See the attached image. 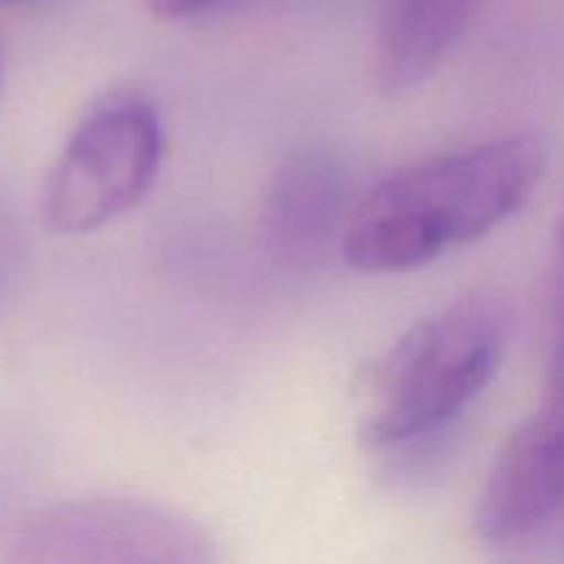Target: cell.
<instances>
[{"mask_svg": "<svg viewBox=\"0 0 564 564\" xmlns=\"http://www.w3.org/2000/svg\"><path fill=\"white\" fill-rule=\"evenodd\" d=\"M545 165L543 141L529 132L416 160L358 198L339 253L369 275L424 268L521 213Z\"/></svg>", "mask_w": 564, "mask_h": 564, "instance_id": "obj_1", "label": "cell"}, {"mask_svg": "<svg viewBox=\"0 0 564 564\" xmlns=\"http://www.w3.org/2000/svg\"><path fill=\"white\" fill-rule=\"evenodd\" d=\"M28 562H193L213 551L196 527L135 499H91L53 507L17 534Z\"/></svg>", "mask_w": 564, "mask_h": 564, "instance_id": "obj_5", "label": "cell"}, {"mask_svg": "<svg viewBox=\"0 0 564 564\" xmlns=\"http://www.w3.org/2000/svg\"><path fill=\"white\" fill-rule=\"evenodd\" d=\"M0 88H3V47H0Z\"/></svg>", "mask_w": 564, "mask_h": 564, "instance_id": "obj_10", "label": "cell"}, {"mask_svg": "<svg viewBox=\"0 0 564 564\" xmlns=\"http://www.w3.org/2000/svg\"><path fill=\"white\" fill-rule=\"evenodd\" d=\"M507 330V308L488 292L413 323L352 378L361 444L394 449L455 422L499 372Z\"/></svg>", "mask_w": 564, "mask_h": 564, "instance_id": "obj_2", "label": "cell"}, {"mask_svg": "<svg viewBox=\"0 0 564 564\" xmlns=\"http://www.w3.org/2000/svg\"><path fill=\"white\" fill-rule=\"evenodd\" d=\"M352 207L350 176L339 158L319 149L292 154L275 169L262 198L264 251L290 270L317 268L330 248H341Z\"/></svg>", "mask_w": 564, "mask_h": 564, "instance_id": "obj_6", "label": "cell"}, {"mask_svg": "<svg viewBox=\"0 0 564 564\" xmlns=\"http://www.w3.org/2000/svg\"><path fill=\"white\" fill-rule=\"evenodd\" d=\"M564 512V314L534 411L496 455L474 510L485 545H512Z\"/></svg>", "mask_w": 564, "mask_h": 564, "instance_id": "obj_4", "label": "cell"}, {"mask_svg": "<svg viewBox=\"0 0 564 564\" xmlns=\"http://www.w3.org/2000/svg\"><path fill=\"white\" fill-rule=\"evenodd\" d=\"M163 163V124L147 97L113 91L83 113L44 182L42 218L55 235H88L130 213Z\"/></svg>", "mask_w": 564, "mask_h": 564, "instance_id": "obj_3", "label": "cell"}, {"mask_svg": "<svg viewBox=\"0 0 564 564\" xmlns=\"http://www.w3.org/2000/svg\"><path fill=\"white\" fill-rule=\"evenodd\" d=\"M560 259H562V279H564V215L560 224Z\"/></svg>", "mask_w": 564, "mask_h": 564, "instance_id": "obj_9", "label": "cell"}, {"mask_svg": "<svg viewBox=\"0 0 564 564\" xmlns=\"http://www.w3.org/2000/svg\"><path fill=\"white\" fill-rule=\"evenodd\" d=\"M149 9L165 20H182V17L198 14V11L209 9V6L220 3V0H147Z\"/></svg>", "mask_w": 564, "mask_h": 564, "instance_id": "obj_8", "label": "cell"}, {"mask_svg": "<svg viewBox=\"0 0 564 564\" xmlns=\"http://www.w3.org/2000/svg\"><path fill=\"white\" fill-rule=\"evenodd\" d=\"M485 0H378L375 83L389 97L413 91L441 69Z\"/></svg>", "mask_w": 564, "mask_h": 564, "instance_id": "obj_7", "label": "cell"}, {"mask_svg": "<svg viewBox=\"0 0 564 564\" xmlns=\"http://www.w3.org/2000/svg\"><path fill=\"white\" fill-rule=\"evenodd\" d=\"M0 3H20V0H0Z\"/></svg>", "mask_w": 564, "mask_h": 564, "instance_id": "obj_11", "label": "cell"}]
</instances>
